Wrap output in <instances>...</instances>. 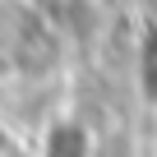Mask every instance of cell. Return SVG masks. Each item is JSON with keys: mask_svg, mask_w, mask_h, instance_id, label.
<instances>
[{"mask_svg": "<svg viewBox=\"0 0 157 157\" xmlns=\"http://www.w3.org/2000/svg\"><path fill=\"white\" fill-rule=\"evenodd\" d=\"M51 60H56V42H51L46 23L33 10L0 0V69H10V74H42Z\"/></svg>", "mask_w": 157, "mask_h": 157, "instance_id": "obj_1", "label": "cell"}, {"mask_svg": "<svg viewBox=\"0 0 157 157\" xmlns=\"http://www.w3.org/2000/svg\"><path fill=\"white\" fill-rule=\"evenodd\" d=\"M139 74H143V93L157 97V33L143 42V65H139Z\"/></svg>", "mask_w": 157, "mask_h": 157, "instance_id": "obj_2", "label": "cell"}, {"mask_svg": "<svg viewBox=\"0 0 157 157\" xmlns=\"http://www.w3.org/2000/svg\"><path fill=\"white\" fill-rule=\"evenodd\" d=\"M0 157H23V148H19V143H14L5 129H0Z\"/></svg>", "mask_w": 157, "mask_h": 157, "instance_id": "obj_3", "label": "cell"}]
</instances>
